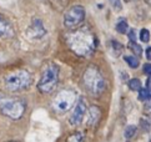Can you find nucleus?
I'll return each mask as SVG.
<instances>
[{"mask_svg": "<svg viewBox=\"0 0 151 142\" xmlns=\"http://www.w3.org/2000/svg\"><path fill=\"white\" fill-rule=\"evenodd\" d=\"M66 44L79 56H90L94 54L96 46L99 44L98 37L95 36L94 31L89 26H80L78 29L68 31L66 34Z\"/></svg>", "mask_w": 151, "mask_h": 142, "instance_id": "nucleus-1", "label": "nucleus"}, {"mask_svg": "<svg viewBox=\"0 0 151 142\" xmlns=\"http://www.w3.org/2000/svg\"><path fill=\"white\" fill-rule=\"evenodd\" d=\"M83 81L85 89L93 96H100L104 92L106 86L104 75L101 74V71L95 65H90V66L85 69L83 75Z\"/></svg>", "mask_w": 151, "mask_h": 142, "instance_id": "nucleus-2", "label": "nucleus"}, {"mask_svg": "<svg viewBox=\"0 0 151 142\" xmlns=\"http://www.w3.org/2000/svg\"><path fill=\"white\" fill-rule=\"evenodd\" d=\"M25 108L26 105L21 99L0 92V112L4 116L12 120H19L25 113Z\"/></svg>", "mask_w": 151, "mask_h": 142, "instance_id": "nucleus-3", "label": "nucleus"}, {"mask_svg": "<svg viewBox=\"0 0 151 142\" xmlns=\"http://www.w3.org/2000/svg\"><path fill=\"white\" fill-rule=\"evenodd\" d=\"M33 76L28 70H15L4 77V85L12 92L23 91L31 85Z\"/></svg>", "mask_w": 151, "mask_h": 142, "instance_id": "nucleus-4", "label": "nucleus"}, {"mask_svg": "<svg viewBox=\"0 0 151 142\" xmlns=\"http://www.w3.org/2000/svg\"><path fill=\"white\" fill-rule=\"evenodd\" d=\"M59 74H60V70L56 64H47L42 70L40 80L37 81V90L45 95L52 92L59 82Z\"/></svg>", "mask_w": 151, "mask_h": 142, "instance_id": "nucleus-5", "label": "nucleus"}, {"mask_svg": "<svg viewBox=\"0 0 151 142\" xmlns=\"http://www.w3.org/2000/svg\"><path fill=\"white\" fill-rule=\"evenodd\" d=\"M76 94L73 90H61L52 100V110L56 113H65L76 102Z\"/></svg>", "mask_w": 151, "mask_h": 142, "instance_id": "nucleus-6", "label": "nucleus"}, {"mask_svg": "<svg viewBox=\"0 0 151 142\" xmlns=\"http://www.w3.org/2000/svg\"><path fill=\"white\" fill-rule=\"evenodd\" d=\"M85 20V8L81 5H73L64 14V25L68 29H74Z\"/></svg>", "mask_w": 151, "mask_h": 142, "instance_id": "nucleus-7", "label": "nucleus"}, {"mask_svg": "<svg viewBox=\"0 0 151 142\" xmlns=\"http://www.w3.org/2000/svg\"><path fill=\"white\" fill-rule=\"evenodd\" d=\"M86 110H88L86 101L84 97H80L76 101V103H75L71 115H70V118H69L70 125H71V126H78V125L81 123L86 116Z\"/></svg>", "mask_w": 151, "mask_h": 142, "instance_id": "nucleus-8", "label": "nucleus"}, {"mask_svg": "<svg viewBox=\"0 0 151 142\" xmlns=\"http://www.w3.org/2000/svg\"><path fill=\"white\" fill-rule=\"evenodd\" d=\"M45 34H46V29L40 19H33L31 24L29 25V28L26 29L25 32L26 37H29L30 40H39L42 36H45Z\"/></svg>", "mask_w": 151, "mask_h": 142, "instance_id": "nucleus-9", "label": "nucleus"}, {"mask_svg": "<svg viewBox=\"0 0 151 142\" xmlns=\"http://www.w3.org/2000/svg\"><path fill=\"white\" fill-rule=\"evenodd\" d=\"M15 34L14 26L4 15L0 14V39H10Z\"/></svg>", "mask_w": 151, "mask_h": 142, "instance_id": "nucleus-10", "label": "nucleus"}, {"mask_svg": "<svg viewBox=\"0 0 151 142\" xmlns=\"http://www.w3.org/2000/svg\"><path fill=\"white\" fill-rule=\"evenodd\" d=\"M86 115H88V125L89 126H95V125L100 121V117H101L100 107L91 105L88 110H86Z\"/></svg>", "mask_w": 151, "mask_h": 142, "instance_id": "nucleus-11", "label": "nucleus"}, {"mask_svg": "<svg viewBox=\"0 0 151 142\" xmlns=\"http://www.w3.org/2000/svg\"><path fill=\"white\" fill-rule=\"evenodd\" d=\"M116 31L120 34H127L129 31V24H127V19L125 18H120L116 23Z\"/></svg>", "mask_w": 151, "mask_h": 142, "instance_id": "nucleus-12", "label": "nucleus"}, {"mask_svg": "<svg viewBox=\"0 0 151 142\" xmlns=\"http://www.w3.org/2000/svg\"><path fill=\"white\" fill-rule=\"evenodd\" d=\"M124 60H125V62H126L131 69H136L139 65H140L139 59L135 56V55H125V56H124Z\"/></svg>", "mask_w": 151, "mask_h": 142, "instance_id": "nucleus-13", "label": "nucleus"}, {"mask_svg": "<svg viewBox=\"0 0 151 142\" xmlns=\"http://www.w3.org/2000/svg\"><path fill=\"white\" fill-rule=\"evenodd\" d=\"M65 142H85V137H84V133L83 132H74L69 136L66 138Z\"/></svg>", "mask_w": 151, "mask_h": 142, "instance_id": "nucleus-14", "label": "nucleus"}, {"mask_svg": "<svg viewBox=\"0 0 151 142\" xmlns=\"http://www.w3.org/2000/svg\"><path fill=\"white\" fill-rule=\"evenodd\" d=\"M136 131H137V127L135 126V125H129V126L125 128V131H124V136H125L126 140H130L135 136Z\"/></svg>", "mask_w": 151, "mask_h": 142, "instance_id": "nucleus-15", "label": "nucleus"}, {"mask_svg": "<svg viewBox=\"0 0 151 142\" xmlns=\"http://www.w3.org/2000/svg\"><path fill=\"white\" fill-rule=\"evenodd\" d=\"M129 89H130L131 91L134 92H137L140 89H141V81H140L139 79H131L130 81H129Z\"/></svg>", "mask_w": 151, "mask_h": 142, "instance_id": "nucleus-16", "label": "nucleus"}, {"mask_svg": "<svg viewBox=\"0 0 151 142\" xmlns=\"http://www.w3.org/2000/svg\"><path fill=\"white\" fill-rule=\"evenodd\" d=\"M111 49H112V51H114V55L119 56V55H121V52L124 50V46L120 42H117L116 40H111Z\"/></svg>", "mask_w": 151, "mask_h": 142, "instance_id": "nucleus-17", "label": "nucleus"}, {"mask_svg": "<svg viewBox=\"0 0 151 142\" xmlns=\"http://www.w3.org/2000/svg\"><path fill=\"white\" fill-rule=\"evenodd\" d=\"M129 49H130V50H132V52L135 54V55L141 56L142 49H141V46H140V45H137L136 41H130V44H129Z\"/></svg>", "mask_w": 151, "mask_h": 142, "instance_id": "nucleus-18", "label": "nucleus"}, {"mask_svg": "<svg viewBox=\"0 0 151 142\" xmlns=\"http://www.w3.org/2000/svg\"><path fill=\"white\" fill-rule=\"evenodd\" d=\"M137 92H139V99L141 101H150V90L141 87Z\"/></svg>", "mask_w": 151, "mask_h": 142, "instance_id": "nucleus-19", "label": "nucleus"}, {"mask_svg": "<svg viewBox=\"0 0 151 142\" xmlns=\"http://www.w3.org/2000/svg\"><path fill=\"white\" fill-rule=\"evenodd\" d=\"M140 40L142 42H149L150 41V31L147 29H142L140 31Z\"/></svg>", "mask_w": 151, "mask_h": 142, "instance_id": "nucleus-20", "label": "nucleus"}, {"mask_svg": "<svg viewBox=\"0 0 151 142\" xmlns=\"http://www.w3.org/2000/svg\"><path fill=\"white\" fill-rule=\"evenodd\" d=\"M109 3L112 8H114L116 11H121L122 10V3L121 0H109Z\"/></svg>", "mask_w": 151, "mask_h": 142, "instance_id": "nucleus-21", "label": "nucleus"}, {"mask_svg": "<svg viewBox=\"0 0 151 142\" xmlns=\"http://www.w3.org/2000/svg\"><path fill=\"white\" fill-rule=\"evenodd\" d=\"M141 127H142V130L145 131V132H149L150 131V121L149 120H146V118H141Z\"/></svg>", "mask_w": 151, "mask_h": 142, "instance_id": "nucleus-22", "label": "nucleus"}, {"mask_svg": "<svg viewBox=\"0 0 151 142\" xmlns=\"http://www.w3.org/2000/svg\"><path fill=\"white\" fill-rule=\"evenodd\" d=\"M127 36L130 39V41H136V32H135V30L127 31Z\"/></svg>", "mask_w": 151, "mask_h": 142, "instance_id": "nucleus-23", "label": "nucleus"}, {"mask_svg": "<svg viewBox=\"0 0 151 142\" xmlns=\"http://www.w3.org/2000/svg\"><path fill=\"white\" fill-rule=\"evenodd\" d=\"M151 65H150V62H147V64H145L144 65V74L146 75V76H150V72H151Z\"/></svg>", "mask_w": 151, "mask_h": 142, "instance_id": "nucleus-24", "label": "nucleus"}, {"mask_svg": "<svg viewBox=\"0 0 151 142\" xmlns=\"http://www.w3.org/2000/svg\"><path fill=\"white\" fill-rule=\"evenodd\" d=\"M150 51H151V47L149 46V47H147V50H146V57H147L149 61H150V59H151V54H150Z\"/></svg>", "mask_w": 151, "mask_h": 142, "instance_id": "nucleus-25", "label": "nucleus"}, {"mask_svg": "<svg viewBox=\"0 0 151 142\" xmlns=\"http://www.w3.org/2000/svg\"><path fill=\"white\" fill-rule=\"evenodd\" d=\"M9 142H18V141H9Z\"/></svg>", "mask_w": 151, "mask_h": 142, "instance_id": "nucleus-26", "label": "nucleus"}, {"mask_svg": "<svg viewBox=\"0 0 151 142\" xmlns=\"http://www.w3.org/2000/svg\"><path fill=\"white\" fill-rule=\"evenodd\" d=\"M127 142H130V141H127Z\"/></svg>", "mask_w": 151, "mask_h": 142, "instance_id": "nucleus-27", "label": "nucleus"}]
</instances>
